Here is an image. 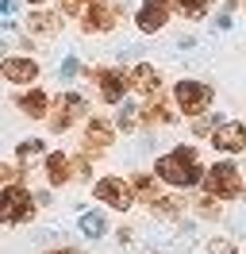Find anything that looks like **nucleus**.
Instances as JSON below:
<instances>
[{
    "label": "nucleus",
    "instance_id": "nucleus-1",
    "mask_svg": "<svg viewBox=\"0 0 246 254\" xmlns=\"http://www.w3.org/2000/svg\"><path fill=\"white\" fill-rule=\"evenodd\" d=\"M154 174H158V181H166V185H173V189H192V185H200L204 181V166H200V150L196 146H173L169 154H162V158L154 162Z\"/></svg>",
    "mask_w": 246,
    "mask_h": 254
},
{
    "label": "nucleus",
    "instance_id": "nucleus-2",
    "mask_svg": "<svg viewBox=\"0 0 246 254\" xmlns=\"http://www.w3.org/2000/svg\"><path fill=\"white\" fill-rule=\"evenodd\" d=\"M204 192H212L215 200H239L243 196V170L235 162H215L204 174Z\"/></svg>",
    "mask_w": 246,
    "mask_h": 254
},
{
    "label": "nucleus",
    "instance_id": "nucleus-3",
    "mask_svg": "<svg viewBox=\"0 0 246 254\" xmlns=\"http://www.w3.org/2000/svg\"><path fill=\"white\" fill-rule=\"evenodd\" d=\"M85 77L96 85V96H100L104 104H123L127 89L135 85V73H127V69H112V65H100V69H85Z\"/></svg>",
    "mask_w": 246,
    "mask_h": 254
},
{
    "label": "nucleus",
    "instance_id": "nucleus-4",
    "mask_svg": "<svg viewBox=\"0 0 246 254\" xmlns=\"http://www.w3.org/2000/svg\"><path fill=\"white\" fill-rule=\"evenodd\" d=\"M92 196L100 200V204H108V208H116V212H127V208L135 204V185L131 181H123V177H116V174H108V177H100L96 185H92Z\"/></svg>",
    "mask_w": 246,
    "mask_h": 254
},
{
    "label": "nucleus",
    "instance_id": "nucleus-5",
    "mask_svg": "<svg viewBox=\"0 0 246 254\" xmlns=\"http://www.w3.org/2000/svg\"><path fill=\"white\" fill-rule=\"evenodd\" d=\"M173 96H177V108H181L184 116H200V112H208V104L215 100V89L208 85V81L184 77V81H177Z\"/></svg>",
    "mask_w": 246,
    "mask_h": 254
},
{
    "label": "nucleus",
    "instance_id": "nucleus-6",
    "mask_svg": "<svg viewBox=\"0 0 246 254\" xmlns=\"http://www.w3.org/2000/svg\"><path fill=\"white\" fill-rule=\"evenodd\" d=\"M31 212H35V204H31V189L27 185H19V181L4 185V192H0V220L12 227V223L31 220Z\"/></svg>",
    "mask_w": 246,
    "mask_h": 254
},
{
    "label": "nucleus",
    "instance_id": "nucleus-7",
    "mask_svg": "<svg viewBox=\"0 0 246 254\" xmlns=\"http://www.w3.org/2000/svg\"><path fill=\"white\" fill-rule=\"evenodd\" d=\"M85 112H89V100H85L81 93H58V100H54V116H50V131H54V135L69 131L73 120H81Z\"/></svg>",
    "mask_w": 246,
    "mask_h": 254
},
{
    "label": "nucleus",
    "instance_id": "nucleus-8",
    "mask_svg": "<svg viewBox=\"0 0 246 254\" xmlns=\"http://www.w3.org/2000/svg\"><path fill=\"white\" fill-rule=\"evenodd\" d=\"M212 146L219 154H243L246 150V124L243 120H219L212 131Z\"/></svg>",
    "mask_w": 246,
    "mask_h": 254
},
{
    "label": "nucleus",
    "instance_id": "nucleus-9",
    "mask_svg": "<svg viewBox=\"0 0 246 254\" xmlns=\"http://www.w3.org/2000/svg\"><path fill=\"white\" fill-rule=\"evenodd\" d=\"M116 19H120V8H112V4H104V0H96L89 12H85V19H81V31L85 35H104L116 27Z\"/></svg>",
    "mask_w": 246,
    "mask_h": 254
},
{
    "label": "nucleus",
    "instance_id": "nucleus-10",
    "mask_svg": "<svg viewBox=\"0 0 246 254\" xmlns=\"http://www.w3.org/2000/svg\"><path fill=\"white\" fill-rule=\"evenodd\" d=\"M0 73H4V81H12V85H31V81H39V62H35V58L8 54V58L0 62Z\"/></svg>",
    "mask_w": 246,
    "mask_h": 254
},
{
    "label": "nucleus",
    "instance_id": "nucleus-11",
    "mask_svg": "<svg viewBox=\"0 0 246 254\" xmlns=\"http://www.w3.org/2000/svg\"><path fill=\"white\" fill-rule=\"evenodd\" d=\"M138 31L142 35H154L162 31L169 23V0H142V8H138Z\"/></svg>",
    "mask_w": 246,
    "mask_h": 254
},
{
    "label": "nucleus",
    "instance_id": "nucleus-12",
    "mask_svg": "<svg viewBox=\"0 0 246 254\" xmlns=\"http://www.w3.org/2000/svg\"><path fill=\"white\" fill-rule=\"evenodd\" d=\"M112 143H116L112 124H108V120H100V116H92L89 127H85V150H89V154H104Z\"/></svg>",
    "mask_w": 246,
    "mask_h": 254
},
{
    "label": "nucleus",
    "instance_id": "nucleus-13",
    "mask_svg": "<svg viewBox=\"0 0 246 254\" xmlns=\"http://www.w3.org/2000/svg\"><path fill=\"white\" fill-rule=\"evenodd\" d=\"M15 108L23 112V116H31V120H43L46 112H50V96L43 89H27V93L15 96Z\"/></svg>",
    "mask_w": 246,
    "mask_h": 254
},
{
    "label": "nucleus",
    "instance_id": "nucleus-14",
    "mask_svg": "<svg viewBox=\"0 0 246 254\" xmlns=\"http://www.w3.org/2000/svg\"><path fill=\"white\" fill-rule=\"evenodd\" d=\"M46 181L50 185H69L73 181V162L65 154H46Z\"/></svg>",
    "mask_w": 246,
    "mask_h": 254
},
{
    "label": "nucleus",
    "instance_id": "nucleus-15",
    "mask_svg": "<svg viewBox=\"0 0 246 254\" xmlns=\"http://www.w3.org/2000/svg\"><path fill=\"white\" fill-rule=\"evenodd\" d=\"M62 31V16H54V12H31L27 16V35H43V39H50V35Z\"/></svg>",
    "mask_w": 246,
    "mask_h": 254
},
{
    "label": "nucleus",
    "instance_id": "nucleus-16",
    "mask_svg": "<svg viewBox=\"0 0 246 254\" xmlns=\"http://www.w3.org/2000/svg\"><path fill=\"white\" fill-rule=\"evenodd\" d=\"M135 89L146 96H158V89H162V73L154 69L150 62H138L135 65Z\"/></svg>",
    "mask_w": 246,
    "mask_h": 254
},
{
    "label": "nucleus",
    "instance_id": "nucleus-17",
    "mask_svg": "<svg viewBox=\"0 0 246 254\" xmlns=\"http://www.w3.org/2000/svg\"><path fill=\"white\" fill-rule=\"evenodd\" d=\"M173 120H177V116H173L158 96H150V104H142V124L146 127H169Z\"/></svg>",
    "mask_w": 246,
    "mask_h": 254
},
{
    "label": "nucleus",
    "instance_id": "nucleus-18",
    "mask_svg": "<svg viewBox=\"0 0 246 254\" xmlns=\"http://www.w3.org/2000/svg\"><path fill=\"white\" fill-rule=\"evenodd\" d=\"M154 177H158V174H154ZM154 177H150V174H135V177H131L135 192L146 200V204H154V200H158V181H154Z\"/></svg>",
    "mask_w": 246,
    "mask_h": 254
},
{
    "label": "nucleus",
    "instance_id": "nucleus-19",
    "mask_svg": "<svg viewBox=\"0 0 246 254\" xmlns=\"http://www.w3.org/2000/svg\"><path fill=\"white\" fill-rule=\"evenodd\" d=\"M173 4H177V12L184 19H204L208 8H212V0H173Z\"/></svg>",
    "mask_w": 246,
    "mask_h": 254
},
{
    "label": "nucleus",
    "instance_id": "nucleus-20",
    "mask_svg": "<svg viewBox=\"0 0 246 254\" xmlns=\"http://www.w3.org/2000/svg\"><path fill=\"white\" fill-rule=\"evenodd\" d=\"M150 216H162V220H173V216H181V200H173V196H158L150 204Z\"/></svg>",
    "mask_w": 246,
    "mask_h": 254
},
{
    "label": "nucleus",
    "instance_id": "nucleus-21",
    "mask_svg": "<svg viewBox=\"0 0 246 254\" xmlns=\"http://www.w3.org/2000/svg\"><path fill=\"white\" fill-rule=\"evenodd\" d=\"M81 231L96 239V235H104V231H108V220L100 216V212H85V216H81Z\"/></svg>",
    "mask_w": 246,
    "mask_h": 254
},
{
    "label": "nucleus",
    "instance_id": "nucleus-22",
    "mask_svg": "<svg viewBox=\"0 0 246 254\" xmlns=\"http://www.w3.org/2000/svg\"><path fill=\"white\" fill-rule=\"evenodd\" d=\"M116 124H120L123 131H131L135 124H142V108H131V104L123 100V108H120V116H116Z\"/></svg>",
    "mask_w": 246,
    "mask_h": 254
},
{
    "label": "nucleus",
    "instance_id": "nucleus-23",
    "mask_svg": "<svg viewBox=\"0 0 246 254\" xmlns=\"http://www.w3.org/2000/svg\"><path fill=\"white\" fill-rule=\"evenodd\" d=\"M15 154H19V162H31L43 154V139H23V143L15 146Z\"/></svg>",
    "mask_w": 246,
    "mask_h": 254
},
{
    "label": "nucleus",
    "instance_id": "nucleus-24",
    "mask_svg": "<svg viewBox=\"0 0 246 254\" xmlns=\"http://www.w3.org/2000/svg\"><path fill=\"white\" fill-rule=\"evenodd\" d=\"M92 4H96V0H62V12H65V16H85Z\"/></svg>",
    "mask_w": 246,
    "mask_h": 254
},
{
    "label": "nucleus",
    "instance_id": "nucleus-25",
    "mask_svg": "<svg viewBox=\"0 0 246 254\" xmlns=\"http://www.w3.org/2000/svg\"><path fill=\"white\" fill-rule=\"evenodd\" d=\"M92 174V162H89V150L81 154V158H73V177H89Z\"/></svg>",
    "mask_w": 246,
    "mask_h": 254
},
{
    "label": "nucleus",
    "instance_id": "nucleus-26",
    "mask_svg": "<svg viewBox=\"0 0 246 254\" xmlns=\"http://www.w3.org/2000/svg\"><path fill=\"white\" fill-rule=\"evenodd\" d=\"M200 216H219V204H215V196L208 192L204 200H200Z\"/></svg>",
    "mask_w": 246,
    "mask_h": 254
},
{
    "label": "nucleus",
    "instance_id": "nucleus-27",
    "mask_svg": "<svg viewBox=\"0 0 246 254\" xmlns=\"http://www.w3.org/2000/svg\"><path fill=\"white\" fill-rule=\"evenodd\" d=\"M77 73H81V62H77V58H65V62H62V77H77Z\"/></svg>",
    "mask_w": 246,
    "mask_h": 254
},
{
    "label": "nucleus",
    "instance_id": "nucleus-28",
    "mask_svg": "<svg viewBox=\"0 0 246 254\" xmlns=\"http://www.w3.org/2000/svg\"><path fill=\"white\" fill-rule=\"evenodd\" d=\"M0 177L12 185V181H19V170H15V166H0Z\"/></svg>",
    "mask_w": 246,
    "mask_h": 254
},
{
    "label": "nucleus",
    "instance_id": "nucleus-29",
    "mask_svg": "<svg viewBox=\"0 0 246 254\" xmlns=\"http://www.w3.org/2000/svg\"><path fill=\"white\" fill-rule=\"evenodd\" d=\"M116 239H120V243H131V239H135V231H131V227H120V231H116Z\"/></svg>",
    "mask_w": 246,
    "mask_h": 254
},
{
    "label": "nucleus",
    "instance_id": "nucleus-30",
    "mask_svg": "<svg viewBox=\"0 0 246 254\" xmlns=\"http://www.w3.org/2000/svg\"><path fill=\"white\" fill-rule=\"evenodd\" d=\"M27 4H46V0H27Z\"/></svg>",
    "mask_w": 246,
    "mask_h": 254
}]
</instances>
